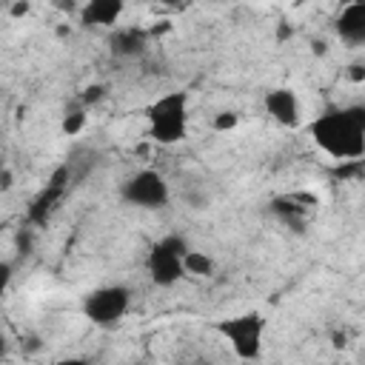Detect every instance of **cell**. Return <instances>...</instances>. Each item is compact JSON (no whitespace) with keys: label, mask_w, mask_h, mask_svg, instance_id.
<instances>
[{"label":"cell","mask_w":365,"mask_h":365,"mask_svg":"<svg viewBox=\"0 0 365 365\" xmlns=\"http://www.w3.org/2000/svg\"><path fill=\"white\" fill-rule=\"evenodd\" d=\"M311 140L334 160H359L365 154V106H331L311 123Z\"/></svg>","instance_id":"1"},{"label":"cell","mask_w":365,"mask_h":365,"mask_svg":"<svg viewBox=\"0 0 365 365\" xmlns=\"http://www.w3.org/2000/svg\"><path fill=\"white\" fill-rule=\"evenodd\" d=\"M148 137L160 145H177L188 134V94L185 91H168L157 97L148 108Z\"/></svg>","instance_id":"2"},{"label":"cell","mask_w":365,"mask_h":365,"mask_svg":"<svg viewBox=\"0 0 365 365\" xmlns=\"http://www.w3.org/2000/svg\"><path fill=\"white\" fill-rule=\"evenodd\" d=\"M214 331L228 342L237 359H259L262 354V336H265V317L259 311H242L231 314L214 322Z\"/></svg>","instance_id":"3"},{"label":"cell","mask_w":365,"mask_h":365,"mask_svg":"<svg viewBox=\"0 0 365 365\" xmlns=\"http://www.w3.org/2000/svg\"><path fill=\"white\" fill-rule=\"evenodd\" d=\"M185 251H188V242L182 234H165L163 240H157L145 254V271L151 282L160 288L177 285L185 277V265H182Z\"/></svg>","instance_id":"4"},{"label":"cell","mask_w":365,"mask_h":365,"mask_svg":"<svg viewBox=\"0 0 365 365\" xmlns=\"http://www.w3.org/2000/svg\"><path fill=\"white\" fill-rule=\"evenodd\" d=\"M128 308H131V288L123 282L91 288L80 302L83 317L97 328H114L128 314Z\"/></svg>","instance_id":"5"},{"label":"cell","mask_w":365,"mask_h":365,"mask_svg":"<svg viewBox=\"0 0 365 365\" xmlns=\"http://www.w3.org/2000/svg\"><path fill=\"white\" fill-rule=\"evenodd\" d=\"M120 200L131 208L160 211L171 202V188H168V180L160 171L143 168V171H137V174H131L120 182Z\"/></svg>","instance_id":"6"},{"label":"cell","mask_w":365,"mask_h":365,"mask_svg":"<svg viewBox=\"0 0 365 365\" xmlns=\"http://www.w3.org/2000/svg\"><path fill=\"white\" fill-rule=\"evenodd\" d=\"M68 180H71L68 163L51 171V177L46 180V185L37 191V197H34V200L29 202V208H26V222H29V225L46 228V222L51 220L54 208L60 205V200H63V194H66V188H68Z\"/></svg>","instance_id":"7"},{"label":"cell","mask_w":365,"mask_h":365,"mask_svg":"<svg viewBox=\"0 0 365 365\" xmlns=\"http://www.w3.org/2000/svg\"><path fill=\"white\" fill-rule=\"evenodd\" d=\"M262 106H265V114L274 123H279L282 128H297L299 125V97H297L294 88L279 86V88L265 91Z\"/></svg>","instance_id":"8"},{"label":"cell","mask_w":365,"mask_h":365,"mask_svg":"<svg viewBox=\"0 0 365 365\" xmlns=\"http://www.w3.org/2000/svg\"><path fill=\"white\" fill-rule=\"evenodd\" d=\"M334 29L345 46H365V3L348 0V6L336 14Z\"/></svg>","instance_id":"9"},{"label":"cell","mask_w":365,"mask_h":365,"mask_svg":"<svg viewBox=\"0 0 365 365\" xmlns=\"http://www.w3.org/2000/svg\"><path fill=\"white\" fill-rule=\"evenodd\" d=\"M148 40H151V34H148L145 29H137V26L114 29L111 37H108V51H111L114 57H123V60L143 57L145 48H148Z\"/></svg>","instance_id":"10"},{"label":"cell","mask_w":365,"mask_h":365,"mask_svg":"<svg viewBox=\"0 0 365 365\" xmlns=\"http://www.w3.org/2000/svg\"><path fill=\"white\" fill-rule=\"evenodd\" d=\"M123 11H125V0H86L80 9V23L114 29V23L123 17Z\"/></svg>","instance_id":"11"},{"label":"cell","mask_w":365,"mask_h":365,"mask_svg":"<svg viewBox=\"0 0 365 365\" xmlns=\"http://www.w3.org/2000/svg\"><path fill=\"white\" fill-rule=\"evenodd\" d=\"M299 200H302V194L297 197H277V200H271V211L288 225V228H294V231H302L305 228V214H308V205H299Z\"/></svg>","instance_id":"12"},{"label":"cell","mask_w":365,"mask_h":365,"mask_svg":"<svg viewBox=\"0 0 365 365\" xmlns=\"http://www.w3.org/2000/svg\"><path fill=\"white\" fill-rule=\"evenodd\" d=\"M83 128H86V106H83L80 100H74V103L66 106V111H63L60 131H63L66 137H74V134H80Z\"/></svg>","instance_id":"13"},{"label":"cell","mask_w":365,"mask_h":365,"mask_svg":"<svg viewBox=\"0 0 365 365\" xmlns=\"http://www.w3.org/2000/svg\"><path fill=\"white\" fill-rule=\"evenodd\" d=\"M182 265H185V274H191V277H211V274H214V259H211L205 251L188 248Z\"/></svg>","instance_id":"14"},{"label":"cell","mask_w":365,"mask_h":365,"mask_svg":"<svg viewBox=\"0 0 365 365\" xmlns=\"http://www.w3.org/2000/svg\"><path fill=\"white\" fill-rule=\"evenodd\" d=\"M103 97H106V86H103V83H91V86H86V88H83V94H80L77 100H80V103L88 108V106L100 103Z\"/></svg>","instance_id":"15"},{"label":"cell","mask_w":365,"mask_h":365,"mask_svg":"<svg viewBox=\"0 0 365 365\" xmlns=\"http://www.w3.org/2000/svg\"><path fill=\"white\" fill-rule=\"evenodd\" d=\"M237 114L234 111H220L217 117H214V131H231L234 125H237Z\"/></svg>","instance_id":"16"},{"label":"cell","mask_w":365,"mask_h":365,"mask_svg":"<svg viewBox=\"0 0 365 365\" xmlns=\"http://www.w3.org/2000/svg\"><path fill=\"white\" fill-rule=\"evenodd\" d=\"M11 185H14V177H11V168H9V165H3V171H0V191L6 194V191H11Z\"/></svg>","instance_id":"17"},{"label":"cell","mask_w":365,"mask_h":365,"mask_svg":"<svg viewBox=\"0 0 365 365\" xmlns=\"http://www.w3.org/2000/svg\"><path fill=\"white\" fill-rule=\"evenodd\" d=\"M348 80H351V83H362V80H365V66H362V63L348 66Z\"/></svg>","instance_id":"18"},{"label":"cell","mask_w":365,"mask_h":365,"mask_svg":"<svg viewBox=\"0 0 365 365\" xmlns=\"http://www.w3.org/2000/svg\"><path fill=\"white\" fill-rule=\"evenodd\" d=\"M0 274H3V288H9V282H11V262L9 259L0 262Z\"/></svg>","instance_id":"19"},{"label":"cell","mask_w":365,"mask_h":365,"mask_svg":"<svg viewBox=\"0 0 365 365\" xmlns=\"http://www.w3.org/2000/svg\"><path fill=\"white\" fill-rule=\"evenodd\" d=\"M26 11H29V3H26V0H23V3H14V9H11L14 17H23Z\"/></svg>","instance_id":"20"},{"label":"cell","mask_w":365,"mask_h":365,"mask_svg":"<svg viewBox=\"0 0 365 365\" xmlns=\"http://www.w3.org/2000/svg\"><path fill=\"white\" fill-rule=\"evenodd\" d=\"M157 3H163V6H177V3H182V0H157Z\"/></svg>","instance_id":"21"},{"label":"cell","mask_w":365,"mask_h":365,"mask_svg":"<svg viewBox=\"0 0 365 365\" xmlns=\"http://www.w3.org/2000/svg\"><path fill=\"white\" fill-rule=\"evenodd\" d=\"M354 3H365V0H354Z\"/></svg>","instance_id":"22"}]
</instances>
